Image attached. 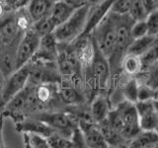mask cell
<instances>
[{
  "instance_id": "cell-4",
  "label": "cell",
  "mask_w": 158,
  "mask_h": 148,
  "mask_svg": "<svg viewBox=\"0 0 158 148\" xmlns=\"http://www.w3.org/2000/svg\"><path fill=\"white\" fill-rule=\"evenodd\" d=\"M28 84L42 85V84L60 83L61 75L59 73L56 61H44L31 59L29 62Z\"/></svg>"
},
{
  "instance_id": "cell-24",
  "label": "cell",
  "mask_w": 158,
  "mask_h": 148,
  "mask_svg": "<svg viewBox=\"0 0 158 148\" xmlns=\"http://www.w3.org/2000/svg\"><path fill=\"white\" fill-rule=\"evenodd\" d=\"M121 66L123 73L130 77H135L143 71V66L140 56H135V54L126 53L123 56Z\"/></svg>"
},
{
  "instance_id": "cell-23",
  "label": "cell",
  "mask_w": 158,
  "mask_h": 148,
  "mask_svg": "<svg viewBox=\"0 0 158 148\" xmlns=\"http://www.w3.org/2000/svg\"><path fill=\"white\" fill-rule=\"evenodd\" d=\"M157 145V130H141L135 138H132L130 141V146L132 148H149Z\"/></svg>"
},
{
  "instance_id": "cell-8",
  "label": "cell",
  "mask_w": 158,
  "mask_h": 148,
  "mask_svg": "<svg viewBox=\"0 0 158 148\" xmlns=\"http://www.w3.org/2000/svg\"><path fill=\"white\" fill-rule=\"evenodd\" d=\"M90 70L92 75L96 81L98 92L101 93L107 88L111 75V67L108 58L103 56V53L99 51L95 44V54L90 65Z\"/></svg>"
},
{
  "instance_id": "cell-38",
  "label": "cell",
  "mask_w": 158,
  "mask_h": 148,
  "mask_svg": "<svg viewBox=\"0 0 158 148\" xmlns=\"http://www.w3.org/2000/svg\"><path fill=\"white\" fill-rule=\"evenodd\" d=\"M5 83H6V76H5L3 74V72L0 70V113H1L2 109L4 107V104H3V91H4Z\"/></svg>"
},
{
  "instance_id": "cell-40",
  "label": "cell",
  "mask_w": 158,
  "mask_h": 148,
  "mask_svg": "<svg viewBox=\"0 0 158 148\" xmlns=\"http://www.w3.org/2000/svg\"><path fill=\"white\" fill-rule=\"evenodd\" d=\"M3 118L4 117L0 116V148L5 147V143L3 140Z\"/></svg>"
},
{
  "instance_id": "cell-3",
  "label": "cell",
  "mask_w": 158,
  "mask_h": 148,
  "mask_svg": "<svg viewBox=\"0 0 158 148\" xmlns=\"http://www.w3.org/2000/svg\"><path fill=\"white\" fill-rule=\"evenodd\" d=\"M32 117L43 121L51 127H52L56 132L69 138H71L74 130L78 127L77 118L64 109L58 111L42 112L33 115Z\"/></svg>"
},
{
  "instance_id": "cell-26",
  "label": "cell",
  "mask_w": 158,
  "mask_h": 148,
  "mask_svg": "<svg viewBox=\"0 0 158 148\" xmlns=\"http://www.w3.org/2000/svg\"><path fill=\"white\" fill-rule=\"evenodd\" d=\"M139 82H138L135 77H131L130 80L122 89V96L123 100L135 104L138 101V91H139Z\"/></svg>"
},
{
  "instance_id": "cell-9",
  "label": "cell",
  "mask_w": 158,
  "mask_h": 148,
  "mask_svg": "<svg viewBox=\"0 0 158 148\" xmlns=\"http://www.w3.org/2000/svg\"><path fill=\"white\" fill-rule=\"evenodd\" d=\"M29 80V64L26 63L22 67L16 69L12 74L6 78L4 91H3V104L5 106L9 100L18 94L27 86ZM4 108V107H3Z\"/></svg>"
},
{
  "instance_id": "cell-30",
  "label": "cell",
  "mask_w": 158,
  "mask_h": 148,
  "mask_svg": "<svg viewBox=\"0 0 158 148\" xmlns=\"http://www.w3.org/2000/svg\"><path fill=\"white\" fill-rule=\"evenodd\" d=\"M143 70H146L148 67H150L154 62L158 60V38L153 43L152 46L140 56Z\"/></svg>"
},
{
  "instance_id": "cell-19",
  "label": "cell",
  "mask_w": 158,
  "mask_h": 148,
  "mask_svg": "<svg viewBox=\"0 0 158 148\" xmlns=\"http://www.w3.org/2000/svg\"><path fill=\"white\" fill-rule=\"evenodd\" d=\"M89 109H90L91 117L94 122L98 123L106 120L111 111L109 99L105 95H103L102 93H98L90 101Z\"/></svg>"
},
{
  "instance_id": "cell-15",
  "label": "cell",
  "mask_w": 158,
  "mask_h": 148,
  "mask_svg": "<svg viewBox=\"0 0 158 148\" xmlns=\"http://www.w3.org/2000/svg\"><path fill=\"white\" fill-rule=\"evenodd\" d=\"M58 94L64 106H75L86 102L85 95L74 86L70 78H61L58 84Z\"/></svg>"
},
{
  "instance_id": "cell-11",
  "label": "cell",
  "mask_w": 158,
  "mask_h": 148,
  "mask_svg": "<svg viewBox=\"0 0 158 148\" xmlns=\"http://www.w3.org/2000/svg\"><path fill=\"white\" fill-rule=\"evenodd\" d=\"M135 108L141 130H156L158 127V115L153 105V100L138 101L135 103Z\"/></svg>"
},
{
  "instance_id": "cell-2",
  "label": "cell",
  "mask_w": 158,
  "mask_h": 148,
  "mask_svg": "<svg viewBox=\"0 0 158 148\" xmlns=\"http://www.w3.org/2000/svg\"><path fill=\"white\" fill-rule=\"evenodd\" d=\"M89 6L90 4L78 6L70 17L56 28L53 36L58 43H70L81 36L86 25Z\"/></svg>"
},
{
  "instance_id": "cell-13",
  "label": "cell",
  "mask_w": 158,
  "mask_h": 148,
  "mask_svg": "<svg viewBox=\"0 0 158 148\" xmlns=\"http://www.w3.org/2000/svg\"><path fill=\"white\" fill-rule=\"evenodd\" d=\"M78 126L83 134L86 147L90 148H106L109 147L104 138L98 123L92 121H78Z\"/></svg>"
},
{
  "instance_id": "cell-27",
  "label": "cell",
  "mask_w": 158,
  "mask_h": 148,
  "mask_svg": "<svg viewBox=\"0 0 158 148\" xmlns=\"http://www.w3.org/2000/svg\"><path fill=\"white\" fill-rule=\"evenodd\" d=\"M32 27L35 31L38 33L39 36L42 38L44 36H46V35L53 33V31L56 28V25L53 22V20L52 19V17L49 16V14H48L47 16H44L40 20H38V21L34 22Z\"/></svg>"
},
{
  "instance_id": "cell-36",
  "label": "cell",
  "mask_w": 158,
  "mask_h": 148,
  "mask_svg": "<svg viewBox=\"0 0 158 148\" xmlns=\"http://www.w3.org/2000/svg\"><path fill=\"white\" fill-rule=\"evenodd\" d=\"M155 99V89H153L146 83L139 84L138 91V101H149ZM137 101V102H138Z\"/></svg>"
},
{
  "instance_id": "cell-20",
  "label": "cell",
  "mask_w": 158,
  "mask_h": 148,
  "mask_svg": "<svg viewBox=\"0 0 158 148\" xmlns=\"http://www.w3.org/2000/svg\"><path fill=\"white\" fill-rule=\"evenodd\" d=\"M76 8L77 7H74L73 5L66 2L65 0H58V1L53 2L49 16L52 17L57 27L58 25H60L70 17V15Z\"/></svg>"
},
{
  "instance_id": "cell-34",
  "label": "cell",
  "mask_w": 158,
  "mask_h": 148,
  "mask_svg": "<svg viewBox=\"0 0 158 148\" xmlns=\"http://www.w3.org/2000/svg\"><path fill=\"white\" fill-rule=\"evenodd\" d=\"M131 35L132 39L144 37L146 35H148V30H147V25L145 20H139V21L133 22L131 29Z\"/></svg>"
},
{
  "instance_id": "cell-35",
  "label": "cell",
  "mask_w": 158,
  "mask_h": 148,
  "mask_svg": "<svg viewBox=\"0 0 158 148\" xmlns=\"http://www.w3.org/2000/svg\"><path fill=\"white\" fill-rule=\"evenodd\" d=\"M147 77H146V84L155 89L158 87V60L154 62L150 67L146 69Z\"/></svg>"
},
{
  "instance_id": "cell-5",
  "label": "cell",
  "mask_w": 158,
  "mask_h": 148,
  "mask_svg": "<svg viewBox=\"0 0 158 148\" xmlns=\"http://www.w3.org/2000/svg\"><path fill=\"white\" fill-rule=\"evenodd\" d=\"M116 109L120 113L123 122L121 134L127 141H131L141 131L135 104L123 100L118 104Z\"/></svg>"
},
{
  "instance_id": "cell-7",
  "label": "cell",
  "mask_w": 158,
  "mask_h": 148,
  "mask_svg": "<svg viewBox=\"0 0 158 148\" xmlns=\"http://www.w3.org/2000/svg\"><path fill=\"white\" fill-rule=\"evenodd\" d=\"M41 37L33 29L26 31L20 39L17 47V69L28 63L37 52Z\"/></svg>"
},
{
  "instance_id": "cell-14",
  "label": "cell",
  "mask_w": 158,
  "mask_h": 148,
  "mask_svg": "<svg viewBox=\"0 0 158 148\" xmlns=\"http://www.w3.org/2000/svg\"><path fill=\"white\" fill-rule=\"evenodd\" d=\"M21 38L6 43L0 48V70L6 78L17 69V47Z\"/></svg>"
},
{
  "instance_id": "cell-44",
  "label": "cell",
  "mask_w": 158,
  "mask_h": 148,
  "mask_svg": "<svg viewBox=\"0 0 158 148\" xmlns=\"http://www.w3.org/2000/svg\"><path fill=\"white\" fill-rule=\"evenodd\" d=\"M53 1H58V0H53Z\"/></svg>"
},
{
  "instance_id": "cell-29",
  "label": "cell",
  "mask_w": 158,
  "mask_h": 148,
  "mask_svg": "<svg viewBox=\"0 0 158 148\" xmlns=\"http://www.w3.org/2000/svg\"><path fill=\"white\" fill-rule=\"evenodd\" d=\"M49 148H73L76 147L71 138L66 137L58 132H54L48 137Z\"/></svg>"
},
{
  "instance_id": "cell-39",
  "label": "cell",
  "mask_w": 158,
  "mask_h": 148,
  "mask_svg": "<svg viewBox=\"0 0 158 148\" xmlns=\"http://www.w3.org/2000/svg\"><path fill=\"white\" fill-rule=\"evenodd\" d=\"M141 2L143 4V6L146 9L147 13H149L153 10L157 9V6H156V3H155V0H141Z\"/></svg>"
},
{
  "instance_id": "cell-37",
  "label": "cell",
  "mask_w": 158,
  "mask_h": 148,
  "mask_svg": "<svg viewBox=\"0 0 158 148\" xmlns=\"http://www.w3.org/2000/svg\"><path fill=\"white\" fill-rule=\"evenodd\" d=\"M31 0H4L7 11H18L27 8Z\"/></svg>"
},
{
  "instance_id": "cell-43",
  "label": "cell",
  "mask_w": 158,
  "mask_h": 148,
  "mask_svg": "<svg viewBox=\"0 0 158 148\" xmlns=\"http://www.w3.org/2000/svg\"><path fill=\"white\" fill-rule=\"evenodd\" d=\"M155 3H156V6H157V9H158V0H155Z\"/></svg>"
},
{
  "instance_id": "cell-31",
  "label": "cell",
  "mask_w": 158,
  "mask_h": 148,
  "mask_svg": "<svg viewBox=\"0 0 158 148\" xmlns=\"http://www.w3.org/2000/svg\"><path fill=\"white\" fill-rule=\"evenodd\" d=\"M147 14L148 13L144 6H143L141 0H132V4L130 9V12H128V15L132 18L133 21L145 20Z\"/></svg>"
},
{
  "instance_id": "cell-42",
  "label": "cell",
  "mask_w": 158,
  "mask_h": 148,
  "mask_svg": "<svg viewBox=\"0 0 158 148\" xmlns=\"http://www.w3.org/2000/svg\"><path fill=\"white\" fill-rule=\"evenodd\" d=\"M154 100H158V87L155 88V99Z\"/></svg>"
},
{
  "instance_id": "cell-32",
  "label": "cell",
  "mask_w": 158,
  "mask_h": 148,
  "mask_svg": "<svg viewBox=\"0 0 158 148\" xmlns=\"http://www.w3.org/2000/svg\"><path fill=\"white\" fill-rule=\"evenodd\" d=\"M145 22L147 25L148 35L158 37V9L153 10L147 14Z\"/></svg>"
},
{
  "instance_id": "cell-17",
  "label": "cell",
  "mask_w": 158,
  "mask_h": 148,
  "mask_svg": "<svg viewBox=\"0 0 158 148\" xmlns=\"http://www.w3.org/2000/svg\"><path fill=\"white\" fill-rule=\"evenodd\" d=\"M23 34L18 28L16 11H7L0 17V36L3 38L5 43L20 39Z\"/></svg>"
},
{
  "instance_id": "cell-21",
  "label": "cell",
  "mask_w": 158,
  "mask_h": 148,
  "mask_svg": "<svg viewBox=\"0 0 158 148\" xmlns=\"http://www.w3.org/2000/svg\"><path fill=\"white\" fill-rule=\"evenodd\" d=\"M53 2V0H31L27 6V11L33 22H36L51 13Z\"/></svg>"
},
{
  "instance_id": "cell-6",
  "label": "cell",
  "mask_w": 158,
  "mask_h": 148,
  "mask_svg": "<svg viewBox=\"0 0 158 148\" xmlns=\"http://www.w3.org/2000/svg\"><path fill=\"white\" fill-rule=\"evenodd\" d=\"M56 64L61 78H71L81 74L83 68L69 43H58Z\"/></svg>"
},
{
  "instance_id": "cell-33",
  "label": "cell",
  "mask_w": 158,
  "mask_h": 148,
  "mask_svg": "<svg viewBox=\"0 0 158 148\" xmlns=\"http://www.w3.org/2000/svg\"><path fill=\"white\" fill-rule=\"evenodd\" d=\"M132 0H114L110 11L118 15H127L130 12Z\"/></svg>"
},
{
  "instance_id": "cell-45",
  "label": "cell",
  "mask_w": 158,
  "mask_h": 148,
  "mask_svg": "<svg viewBox=\"0 0 158 148\" xmlns=\"http://www.w3.org/2000/svg\"><path fill=\"white\" fill-rule=\"evenodd\" d=\"M0 116H1V115H0Z\"/></svg>"
},
{
  "instance_id": "cell-25",
  "label": "cell",
  "mask_w": 158,
  "mask_h": 148,
  "mask_svg": "<svg viewBox=\"0 0 158 148\" xmlns=\"http://www.w3.org/2000/svg\"><path fill=\"white\" fill-rule=\"evenodd\" d=\"M156 39L157 37L146 35L144 37L132 39L131 43H130V46L127 47L126 53H131L137 56H141L142 54L152 46L153 43L156 41Z\"/></svg>"
},
{
  "instance_id": "cell-46",
  "label": "cell",
  "mask_w": 158,
  "mask_h": 148,
  "mask_svg": "<svg viewBox=\"0 0 158 148\" xmlns=\"http://www.w3.org/2000/svg\"><path fill=\"white\" fill-rule=\"evenodd\" d=\"M157 38H158V37H157Z\"/></svg>"
},
{
  "instance_id": "cell-10",
  "label": "cell",
  "mask_w": 158,
  "mask_h": 148,
  "mask_svg": "<svg viewBox=\"0 0 158 148\" xmlns=\"http://www.w3.org/2000/svg\"><path fill=\"white\" fill-rule=\"evenodd\" d=\"M72 51L76 56L82 68H86L91 65L95 54V43L91 35H81L69 43Z\"/></svg>"
},
{
  "instance_id": "cell-22",
  "label": "cell",
  "mask_w": 158,
  "mask_h": 148,
  "mask_svg": "<svg viewBox=\"0 0 158 148\" xmlns=\"http://www.w3.org/2000/svg\"><path fill=\"white\" fill-rule=\"evenodd\" d=\"M98 125L100 127L102 134L109 146H114V147L122 146L123 143L127 141L125 138L123 137L121 133L118 130H116L115 128L110 125V122L108 121L107 118L100 122H98Z\"/></svg>"
},
{
  "instance_id": "cell-1",
  "label": "cell",
  "mask_w": 158,
  "mask_h": 148,
  "mask_svg": "<svg viewBox=\"0 0 158 148\" xmlns=\"http://www.w3.org/2000/svg\"><path fill=\"white\" fill-rule=\"evenodd\" d=\"M90 35L99 51L109 60L113 56L117 47L115 13L111 11L109 12L107 16L97 25Z\"/></svg>"
},
{
  "instance_id": "cell-41",
  "label": "cell",
  "mask_w": 158,
  "mask_h": 148,
  "mask_svg": "<svg viewBox=\"0 0 158 148\" xmlns=\"http://www.w3.org/2000/svg\"><path fill=\"white\" fill-rule=\"evenodd\" d=\"M6 12H7V9H6V6H5L4 0H0V17Z\"/></svg>"
},
{
  "instance_id": "cell-12",
  "label": "cell",
  "mask_w": 158,
  "mask_h": 148,
  "mask_svg": "<svg viewBox=\"0 0 158 148\" xmlns=\"http://www.w3.org/2000/svg\"><path fill=\"white\" fill-rule=\"evenodd\" d=\"M114 0H102L100 2L90 4L87 14L86 25L82 35H90L97 25L110 12Z\"/></svg>"
},
{
  "instance_id": "cell-28",
  "label": "cell",
  "mask_w": 158,
  "mask_h": 148,
  "mask_svg": "<svg viewBox=\"0 0 158 148\" xmlns=\"http://www.w3.org/2000/svg\"><path fill=\"white\" fill-rule=\"evenodd\" d=\"M25 147L30 148H49L48 138L33 132H23Z\"/></svg>"
},
{
  "instance_id": "cell-18",
  "label": "cell",
  "mask_w": 158,
  "mask_h": 148,
  "mask_svg": "<svg viewBox=\"0 0 158 148\" xmlns=\"http://www.w3.org/2000/svg\"><path fill=\"white\" fill-rule=\"evenodd\" d=\"M15 125H16V130L21 133L33 132L40 135H43L47 138L48 136H51L52 133L56 132L52 127L47 125L46 122H44L43 121L32 116L26 117L22 121L15 123Z\"/></svg>"
},
{
  "instance_id": "cell-16",
  "label": "cell",
  "mask_w": 158,
  "mask_h": 148,
  "mask_svg": "<svg viewBox=\"0 0 158 148\" xmlns=\"http://www.w3.org/2000/svg\"><path fill=\"white\" fill-rule=\"evenodd\" d=\"M58 53V43L53 36V33L41 38L37 52L32 59L44 61H56Z\"/></svg>"
}]
</instances>
